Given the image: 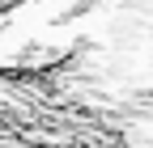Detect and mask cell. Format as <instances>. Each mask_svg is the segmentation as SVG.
<instances>
[{"label":"cell","instance_id":"6da1fadb","mask_svg":"<svg viewBox=\"0 0 153 148\" xmlns=\"http://www.w3.org/2000/svg\"><path fill=\"white\" fill-rule=\"evenodd\" d=\"M0 148H132V140L81 97L47 89H4Z\"/></svg>","mask_w":153,"mask_h":148}]
</instances>
